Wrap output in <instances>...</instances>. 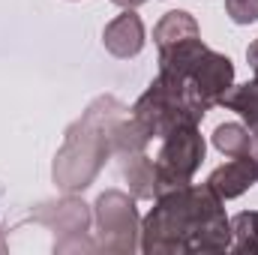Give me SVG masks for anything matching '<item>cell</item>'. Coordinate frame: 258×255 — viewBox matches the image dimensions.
<instances>
[{
    "label": "cell",
    "instance_id": "cell-1",
    "mask_svg": "<svg viewBox=\"0 0 258 255\" xmlns=\"http://www.w3.org/2000/svg\"><path fill=\"white\" fill-rule=\"evenodd\" d=\"M144 255H216L231 249V219L207 183H189L156 195L141 222Z\"/></svg>",
    "mask_w": 258,
    "mask_h": 255
},
{
    "label": "cell",
    "instance_id": "cell-2",
    "mask_svg": "<svg viewBox=\"0 0 258 255\" xmlns=\"http://www.w3.org/2000/svg\"><path fill=\"white\" fill-rule=\"evenodd\" d=\"M123 105L111 96L96 99L81 120L66 129L63 147L54 156V183L66 192L87 189L93 177L102 171L105 159L111 156L108 126L123 117Z\"/></svg>",
    "mask_w": 258,
    "mask_h": 255
},
{
    "label": "cell",
    "instance_id": "cell-3",
    "mask_svg": "<svg viewBox=\"0 0 258 255\" xmlns=\"http://www.w3.org/2000/svg\"><path fill=\"white\" fill-rule=\"evenodd\" d=\"M204 114L207 108L195 99L186 81L162 75V72L150 81V87L132 105V117L147 129L150 138H165L171 129L183 123H201Z\"/></svg>",
    "mask_w": 258,
    "mask_h": 255
},
{
    "label": "cell",
    "instance_id": "cell-4",
    "mask_svg": "<svg viewBox=\"0 0 258 255\" xmlns=\"http://www.w3.org/2000/svg\"><path fill=\"white\" fill-rule=\"evenodd\" d=\"M204 150L207 144L204 135L198 132V123H183L171 129L156 153V195L189 186L195 171L204 162Z\"/></svg>",
    "mask_w": 258,
    "mask_h": 255
},
{
    "label": "cell",
    "instance_id": "cell-5",
    "mask_svg": "<svg viewBox=\"0 0 258 255\" xmlns=\"http://www.w3.org/2000/svg\"><path fill=\"white\" fill-rule=\"evenodd\" d=\"M96 249L105 252H135L141 237V219L135 195L129 198L120 189H105L96 198Z\"/></svg>",
    "mask_w": 258,
    "mask_h": 255
},
{
    "label": "cell",
    "instance_id": "cell-6",
    "mask_svg": "<svg viewBox=\"0 0 258 255\" xmlns=\"http://www.w3.org/2000/svg\"><path fill=\"white\" fill-rule=\"evenodd\" d=\"M180 81H186V87L195 93V99L210 111L213 105H219L222 93L234 84V63H231L225 54L207 48V51L195 60V66L189 69V75L180 78Z\"/></svg>",
    "mask_w": 258,
    "mask_h": 255
},
{
    "label": "cell",
    "instance_id": "cell-7",
    "mask_svg": "<svg viewBox=\"0 0 258 255\" xmlns=\"http://www.w3.org/2000/svg\"><path fill=\"white\" fill-rule=\"evenodd\" d=\"M144 24H141V15L135 9H123L117 18H111L102 30V45L108 54L120 57V60H129L135 54H141L144 48Z\"/></svg>",
    "mask_w": 258,
    "mask_h": 255
},
{
    "label": "cell",
    "instance_id": "cell-8",
    "mask_svg": "<svg viewBox=\"0 0 258 255\" xmlns=\"http://www.w3.org/2000/svg\"><path fill=\"white\" fill-rule=\"evenodd\" d=\"M258 183V162L252 153H243V156H231V162L219 165L210 171L207 177V186L216 192L222 201L228 198H240L249 186Z\"/></svg>",
    "mask_w": 258,
    "mask_h": 255
},
{
    "label": "cell",
    "instance_id": "cell-9",
    "mask_svg": "<svg viewBox=\"0 0 258 255\" xmlns=\"http://www.w3.org/2000/svg\"><path fill=\"white\" fill-rule=\"evenodd\" d=\"M33 219L42 222V225H48V228H54V231H60V234L78 237L90 225V210L78 198H60V201L39 204V210L33 213Z\"/></svg>",
    "mask_w": 258,
    "mask_h": 255
},
{
    "label": "cell",
    "instance_id": "cell-10",
    "mask_svg": "<svg viewBox=\"0 0 258 255\" xmlns=\"http://www.w3.org/2000/svg\"><path fill=\"white\" fill-rule=\"evenodd\" d=\"M120 159V174L129 183V192L141 201L156 198V162L141 150V153H129V156H117Z\"/></svg>",
    "mask_w": 258,
    "mask_h": 255
},
{
    "label": "cell",
    "instance_id": "cell-11",
    "mask_svg": "<svg viewBox=\"0 0 258 255\" xmlns=\"http://www.w3.org/2000/svg\"><path fill=\"white\" fill-rule=\"evenodd\" d=\"M207 51L204 39L201 36H189L183 42H174L168 48L159 51V72L162 75H171V78H186L189 69L195 66V60Z\"/></svg>",
    "mask_w": 258,
    "mask_h": 255
},
{
    "label": "cell",
    "instance_id": "cell-12",
    "mask_svg": "<svg viewBox=\"0 0 258 255\" xmlns=\"http://www.w3.org/2000/svg\"><path fill=\"white\" fill-rule=\"evenodd\" d=\"M219 105L222 108H228V111H237L243 120H246V129L258 135V81H246V84H231L225 93H222V99H219Z\"/></svg>",
    "mask_w": 258,
    "mask_h": 255
},
{
    "label": "cell",
    "instance_id": "cell-13",
    "mask_svg": "<svg viewBox=\"0 0 258 255\" xmlns=\"http://www.w3.org/2000/svg\"><path fill=\"white\" fill-rule=\"evenodd\" d=\"M189 36H201V33H198V21H195L189 12H183V9L165 12L159 18V24L153 27V42H156L159 51L168 48V45H174V42H183Z\"/></svg>",
    "mask_w": 258,
    "mask_h": 255
},
{
    "label": "cell",
    "instance_id": "cell-14",
    "mask_svg": "<svg viewBox=\"0 0 258 255\" xmlns=\"http://www.w3.org/2000/svg\"><path fill=\"white\" fill-rule=\"evenodd\" d=\"M153 138L147 135V129L141 126L135 117H117L111 126H108V144H111V153L114 156H129V153H141Z\"/></svg>",
    "mask_w": 258,
    "mask_h": 255
},
{
    "label": "cell",
    "instance_id": "cell-15",
    "mask_svg": "<svg viewBox=\"0 0 258 255\" xmlns=\"http://www.w3.org/2000/svg\"><path fill=\"white\" fill-rule=\"evenodd\" d=\"M213 147L222 156H243L252 147V132L243 123H219L213 129Z\"/></svg>",
    "mask_w": 258,
    "mask_h": 255
},
{
    "label": "cell",
    "instance_id": "cell-16",
    "mask_svg": "<svg viewBox=\"0 0 258 255\" xmlns=\"http://www.w3.org/2000/svg\"><path fill=\"white\" fill-rule=\"evenodd\" d=\"M225 12L234 24H252L258 18V0H225Z\"/></svg>",
    "mask_w": 258,
    "mask_h": 255
},
{
    "label": "cell",
    "instance_id": "cell-17",
    "mask_svg": "<svg viewBox=\"0 0 258 255\" xmlns=\"http://www.w3.org/2000/svg\"><path fill=\"white\" fill-rule=\"evenodd\" d=\"M246 60H249L252 75H255V81H258V39L255 42H249V48H246Z\"/></svg>",
    "mask_w": 258,
    "mask_h": 255
},
{
    "label": "cell",
    "instance_id": "cell-18",
    "mask_svg": "<svg viewBox=\"0 0 258 255\" xmlns=\"http://www.w3.org/2000/svg\"><path fill=\"white\" fill-rule=\"evenodd\" d=\"M114 6H120V9H138L141 3H147V0H111Z\"/></svg>",
    "mask_w": 258,
    "mask_h": 255
},
{
    "label": "cell",
    "instance_id": "cell-19",
    "mask_svg": "<svg viewBox=\"0 0 258 255\" xmlns=\"http://www.w3.org/2000/svg\"><path fill=\"white\" fill-rule=\"evenodd\" d=\"M249 153L255 156V162H258V135H252V147H249Z\"/></svg>",
    "mask_w": 258,
    "mask_h": 255
},
{
    "label": "cell",
    "instance_id": "cell-20",
    "mask_svg": "<svg viewBox=\"0 0 258 255\" xmlns=\"http://www.w3.org/2000/svg\"><path fill=\"white\" fill-rule=\"evenodd\" d=\"M255 228H258V210H255Z\"/></svg>",
    "mask_w": 258,
    "mask_h": 255
}]
</instances>
